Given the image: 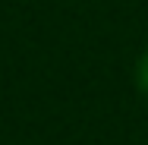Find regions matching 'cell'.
<instances>
[{"label":"cell","instance_id":"cell-1","mask_svg":"<svg viewBox=\"0 0 148 145\" xmlns=\"http://www.w3.org/2000/svg\"><path fill=\"white\" fill-rule=\"evenodd\" d=\"M139 88L148 95V51L142 54V60H139Z\"/></svg>","mask_w":148,"mask_h":145}]
</instances>
